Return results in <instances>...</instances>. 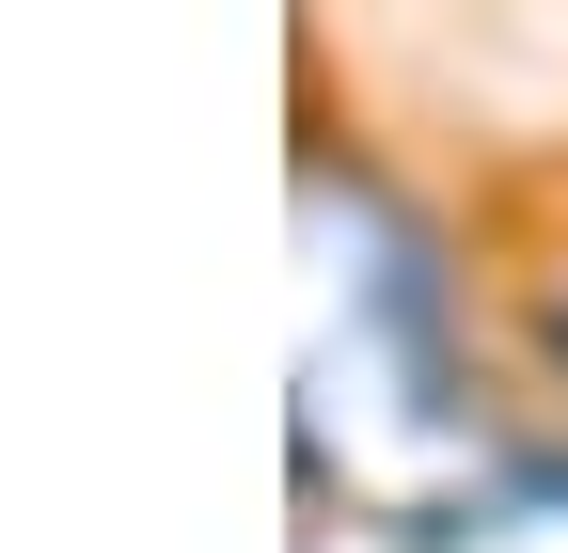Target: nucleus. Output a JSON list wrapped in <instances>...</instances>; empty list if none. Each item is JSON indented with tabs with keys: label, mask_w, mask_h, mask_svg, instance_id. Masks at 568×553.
Listing matches in <instances>:
<instances>
[{
	"label": "nucleus",
	"mask_w": 568,
	"mask_h": 553,
	"mask_svg": "<svg viewBox=\"0 0 568 553\" xmlns=\"http://www.w3.org/2000/svg\"><path fill=\"white\" fill-rule=\"evenodd\" d=\"M537 332H552V364H568V285H552V301H537Z\"/></svg>",
	"instance_id": "f257e3e1"
}]
</instances>
